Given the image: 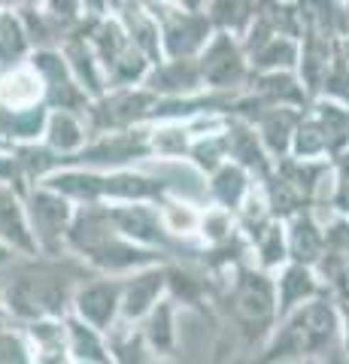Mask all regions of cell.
<instances>
[{"mask_svg":"<svg viewBox=\"0 0 349 364\" xmlns=\"http://www.w3.org/2000/svg\"><path fill=\"white\" fill-rule=\"evenodd\" d=\"M92 277L95 273L73 255L16 258L0 270V294L9 322L31 325L43 318H67L73 291Z\"/></svg>","mask_w":349,"mask_h":364,"instance_id":"obj_1","label":"cell"},{"mask_svg":"<svg viewBox=\"0 0 349 364\" xmlns=\"http://www.w3.org/2000/svg\"><path fill=\"white\" fill-rule=\"evenodd\" d=\"M64 252L82 261L97 277H128V273H137L155 264H171L164 255L134 246L125 237H119L100 203L76 207L73 222L64 237Z\"/></svg>","mask_w":349,"mask_h":364,"instance_id":"obj_2","label":"cell"},{"mask_svg":"<svg viewBox=\"0 0 349 364\" xmlns=\"http://www.w3.org/2000/svg\"><path fill=\"white\" fill-rule=\"evenodd\" d=\"M334 346H340V313H337V304L331 298H319L286 316L270 331L252 364L322 361L325 352Z\"/></svg>","mask_w":349,"mask_h":364,"instance_id":"obj_3","label":"cell"},{"mask_svg":"<svg viewBox=\"0 0 349 364\" xmlns=\"http://www.w3.org/2000/svg\"><path fill=\"white\" fill-rule=\"evenodd\" d=\"M52 191H58L76 207H88V203H159L164 195H171L173 186L159 176L140 173V170H58L46 182H40Z\"/></svg>","mask_w":349,"mask_h":364,"instance_id":"obj_4","label":"cell"},{"mask_svg":"<svg viewBox=\"0 0 349 364\" xmlns=\"http://www.w3.org/2000/svg\"><path fill=\"white\" fill-rule=\"evenodd\" d=\"M237 325L246 349L264 343L276 328V294H274V273L258 270L252 261H243L219 279V298Z\"/></svg>","mask_w":349,"mask_h":364,"instance_id":"obj_5","label":"cell"},{"mask_svg":"<svg viewBox=\"0 0 349 364\" xmlns=\"http://www.w3.org/2000/svg\"><path fill=\"white\" fill-rule=\"evenodd\" d=\"M146 9L159 25L164 61H195L213 37V25L204 13V4L161 0V4H146Z\"/></svg>","mask_w":349,"mask_h":364,"instance_id":"obj_6","label":"cell"},{"mask_svg":"<svg viewBox=\"0 0 349 364\" xmlns=\"http://www.w3.org/2000/svg\"><path fill=\"white\" fill-rule=\"evenodd\" d=\"M152 158L149 152V124L131 128L122 134H100L88 136V143L76 155L61 158V170H131V164Z\"/></svg>","mask_w":349,"mask_h":364,"instance_id":"obj_7","label":"cell"},{"mask_svg":"<svg viewBox=\"0 0 349 364\" xmlns=\"http://www.w3.org/2000/svg\"><path fill=\"white\" fill-rule=\"evenodd\" d=\"M155 95H149L143 85L140 88H119L107 91L104 97H97L88 104L82 112V122L88 128V136L100 134H122L131 128H146L149 124V112L155 107Z\"/></svg>","mask_w":349,"mask_h":364,"instance_id":"obj_8","label":"cell"},{"mask_svg":"<svg viewBox=\"0 0 349 364\" xmlns=\"http://www.w3.org/2000/svg\"><path fill=\"white\" fill-rule=\"evenodd\" d=\"M198 70L207 95H240L249 82V61L240 40L213 31L204 52L198 55Z\"/></svg>","mask_w":349,"mask_h":364,"instance_id":"obj_9","label":"cell"},{"mask_svg":"<svg viewBox=\"0 0 349 364\" xmlns=\"http://www.w3.org/2000/svg\"><path fill=\"white\" fill-rule=\"evenodd\" d=\"M25 213H28V225H31L33 240H37L40 255H67L64 237L73 222L76 203H70L46 186H33L25 198Z\"/></svg>","mask_w":349,"mask_h":364,"instance_id":"obj_10","label":"cell"},{"mask_svg":"<svg viewBox=\"0 0 349 364\" xmlns=\"http://www.w3.org/2000/svg\"><path fill=\"white\" fill-rule=\"evenodd\" d=\"M28 64L33 67V73H37L40 82H43V104H46V109L73 112V116H82V112L88 109L92 100H88V95L73 79V73L67 70V64H64L58 49L31 52Z\"/></svg>","mask_w":349,"mask_h":364,"instance_id":"obj_11","label":"cell"},{"mask_svg":"<svg viewBox=\"0 0 349 364\" xmlns=\"http://www.w3.org/2000/svg\"><path fill=\"white\" fill-rule=\"evenodd\" d=\"M119 306H122V277H97L95 273L92 279H85L73 291L70 316L107 337L119 325Z\"/></svg>","mask_w":349,"mask_h":364,"instance_id":"obj_12","label":"cell"},{"mask_svg":"<svg viewBox=\"0 0 349 364\" xmlns=\"http://www.w3.org/2000/svg\"><path fill=\"white\" fill-rule=\"evenodd\" d=\"M161 298H167V273H164V264H155V267H146V270H137V273H128V277H122L119 322L140 325Z\"/></svg>","mask_w":349,"mask_h":364,"instance_id":"obj_13","label":"cell"},{"mask_svg":"<svg viewBox=\"0 0 349 364\" xmlns=\"http://www.w3.org/2000/svg\"><path fill=\"white\" fill-rule=\"evenodd\" d=\"M274 294H276V325L286 316L301 310L304 304L328 298V291L319 282L316 270L304 264H283L274 273Z\"/></svg>","mask_w":349,"mask_h":364,"instance_id":"obj_14","label":"cell"},{"mask_svg":"<svg viewBox=\"0 0 349 364\" xmlns=\"http://www.w3.org/2000/svg\"><path fill=\"white\" fill-rule=\"evenodd\" d=\"M225 143H228V161L237 164L240 170H246L255 186H262V182L270 179V173H274V161H270V155L264 152V146H262V140H258L252 124L228 116Z\"/></svg>","mask_w":349,"mask_h":364,"instance_id":"obj_15","label":"cell"},{"mask_svg":"<svg viewBox=\"0 0 349 364\" xmlns=\"http://www.w3.org/2000/svg\"><path fill=\"white\" fill-rule=\"evenodd\" d=\"M143 88L155 97H164V100L204 95L198 58L195 61H161V64L149 67V73L143 79Z\"/></svg>","mask_w":349,"mask_h":364,"instance_id":"obj_16","label":"cell"},{"mask_svg":"<svg viewBox=\"0 0 349 364\" xmlns=\"http://www.w3.org/2000/svg\"><path fill=\"white\" fill-rule=\"evenodd\" d=\"M109 13L116 16V21L125 31L128 43L137 49L146 61L152 67L161 64V37H159V25H155V18L149 16V9L146 4H109Z\"/></svg>","mask_w":349,"mask_h":364,"instance_id":"obj_17","label":"cell"},{"mask_svg":"<svg viewBox=\"0 0 349 364\" xmlns=\"http://www.w3.org/2000/svg\"><path fill=\"white\" fill-rule=\"evenodd\" d=\"M286 225V255L289 264L316 267L325 255V231L313 210H304L283 222Z\"/></svg>","mask_w":349,"mask_h":364,"instance_id":"obj_18","label":"cell"},{"mask_svg":"<svg viewBox=\"0 0 349 364\" xmlns=\"http://www.w3.org/2000/svg\"><path fill=\"white\" fill-rule=\"evenodd\" d=\"M0 243L18 258H37L40 249L31 234L25 200L13 195L9 188H0Z\"/></svg>","mask_w":349,"mask_h":364,"instance_id":"obj_19","label":"cell"},{"mask_svg":"<svg viewBox=\"0 0 349 364\" xmlns=\"http://www.w3.org/2000/svg\"><path fill=\"white\" fill-rule=\"evenodd\" d=\"M25 343L31 352V364H73L67 349L64 318H43V322L21 325Z\"/></svg>","mask_w":349,"mask_h":364,"instance_id":"obj_20","label":"cell"},{"mask_svg":"<svg viewBox=\"0 0 349 364\" xmlns=\"http://www.w3.org/2000/svg\"><path fill=\"white\" fill-rule=\"evenodd\" d=\"M304 116V109H289V107H276V109H264L262 116L252 122V128L262 140L264 152L270 155V161H283L289 158L291 149V136H295V128Z\"/></svg>","mask_w":349,"mask_h":364,"instance_id":"obj_21","label":"cell"},{"mask_svg":"<svg viewBox=\"0 0 349 364\" xmlns=\"http://www.w3.org/2000/svg\"><path fill=\"white\" fill-rule=\"evenodd\" d=\"M252 188H255V182L246 170L225 161L216 173L207 176V203L228 215H237V210L243 207V200L249 198Z\"/></svg>","mask_w":349,"mask_h":364,"instance_id":"obj_22","label":"cell"},{"mask_svg":"<svg viewBox=\"0 0 349 364\" xmlns=\"http://www.w3.org/2000/svg\"><path fill=\"white\" fill-rule=\"evenodd\" d=\"M176 310L179 306L171 298H161L159 304L152 306V313L137 325L140 334L146 340V346L155 358H171L176 355L179 337H176Z\"/></svg>","mask_w":349,"mask_h":364,"instance_id":"obj_23","label":"cell"},{"mask_svg":"<svg viewBox=\"0 0 349 364\" xmlns=\"http://www.w3.org/2000/svg\"><path fill=\"white\" fill-rule=\"evenodd\" d=\"M43 104V82L25 61L0 73V109H31Z\"/></svg>","mask_w":349,"mask_h":364,"instance_id":"obj_24","label":"cell"},{"mask_svg":"<svg viewBox=\"0 0 349 364\" xmlns=\"http://www.w3.org/2000/svg\"><path fill=\"white\" fill-rule=\"evenodd\" d=\"M40 143L46 146V149H52L58 158H70V155H76L88 143V128H85L82 116L49 109L46 131H43V140Z\"/></svg>","mask_w":349,"mask_h":364,"instance_id":"obj_25","label":"cell"},{"mask_svg":"<svg viewBox=\"0 0 349 364\" xmlns=\"http://www.w3.org/2000/svg\"><path fill=\"white\" fill-rule=\"evenodd\" d=\"M49 109L46 104L31 107V109H0V136L6 146H31L43 140L46 131Z\"/></svg>","mask_w":349,"mask_h":364,"instance_id":"obj_26","label":"cell"},{"mask_svg":"<svg viewBox=\"0 0 349 364\" xmlns=\"http://www.w3.org/2000/svg\"><path fill=\"white\" fill-rule=\"evenodd\" d=\"M252 73H295L298 70V40L289 37H270L246 52Z\"/></svg>","mask_w":349,"mask_h":364,"instance_id":"obj_27","label":"cell"},{"mask_svg":"<svg viewBox=\"0 0 349 364\" xmlns=\"http://www.w3.org/2000/svg\"><path fill=\"white\" fill-rule=\"evenodd\" d=\"M258 4H249V0H210L204 4V13L210 18L213 31L228 33L234 40H243L246 31L252 28Z\"/></svg>","mask_w":349,"mask_h":364,"instance_id":"obj_28","label":"cell"},{"mask_svg":"<svg viewBox=\"0 0 349 364\" xmlns=\"http://www.w3.org/2000/svg\"><path fill=\"white\" fill-rule=\"evenodd\" d=\"M313 119L319 122V128L325 134V143H328V161L337 155L349 152V109L334 104V100L316 97L310 104Z\"/></svg>","mask_w":349,"mask_h":364,"instance_id":"obj_29","label":"cell"},{"mask_svg":"<svg viewBox=\"0 0 349 364\" xmlns=\"http://www.w3.org/2000/svg\"><path fill=\"white\" fill-rule=\"evenodd\" d=\"M64 328H67V349H70L73 364H112L104 334L92 331V328L82 325L73 316L64 318Z\"/></svg>","mask_w":349,"mask_h":364,"instance_id":"obj_30","label":"cell"},{"mask_svg":"<svg viewBox=\"0 0 349 364\" xmlns=\"http://www.w3.org/2000/svg\"><path fill=\"white\" fill-rule=\"evenodd\" d=\"M31 52L33 49H31L28 33L21 28L18 16H16V9L4 6L0 9V73L25 64L31 58Z\"/></svg>","mask_w":349,"mask_h":364,"instance_id":"obj_31","label":"cell"},{"mask_svg":"<svg viewBox=\"0 0 349 364\" xmlns=\"http://www.w3.org/2000/svg\"><path fill=\"white\" fill-rule=\"evenodd\" d=\"M104 340H107V352H109L112 364H152V361H159L149 352V346H146L137 325L119 322Z\"/></svg>","mask_w":349,"mask_h":364,"instance_id":"obj_32","label":"cell"},{"mask_svg":"<svg viewBox=\"0 0 349 364\" xmlns=\"http://www.w3.org/2000/svg\"><path fill=\"white\" fill-rule=\"evenodd\" d=\"M249 252H252V264L264 273H276L283 264H289V255H286V225L274 219L262 234L249 243Z\"/></svg>","mask_w":349,"mask_h":364,"instance_id":"obj_33","label":"cell"},{"mask_svg":"<svg viewBox=\"0 0 349 364\" xmlns=\"http://www.w3.org/2000/svg\"><path fill=\"white\" fill-rule=\"evenodd\" d=\"M289 158H295V161H328V143H325V134L319 128V122L313 119L310 107L304 109V116L295 128Z\"/></svg>","mask_w":349,"mask_h":364,"instance_id":"obj_34","label":"cell"},{"mask_svg":"<svg viewBox=\"0 0 349 364\" xmlns=\"http://www.w3.org/2000/svg\"><path fill=\"white\" fill-rule=\"evenodd\" d=\"M319 97L334 100V104H340V107L349 109V40H337L334 43L331 64H328V73H325Z\"/></svg>","mask_w":349,"mask_h":364,"instance_id":"obj_35","label":"cell"},{"mask_svg":"<svg viewBox=\"0 0 349 364\" xmlns=\"http://www.w3.org/2000/svg\"><path fill=\"white\" fill-rule=\"evenodd\" d=\"M331 176H328V219L331 215H340V219H349V152L331 158Z\"/></svg>","mask_w":349,"mask_h":364,"instance_id":"obj_36","label":"cell"},{"mask_svg":"<svg viewBox=\"0 0 349 364\" xmlns=\"http://www.w3.org/2000/svg\"><path fill=\"white\" fill-rule=\"evenodd\" d=\"M0 364H31V352L21 328L13 325L0 328Z\"/></svg>","mask_w":349,"mask_h":364,"instance_id":"obj_37","label":"cell"},{"mask_svg":"<svg viewBox=\"0 0 349 364\" xmlns=\"http://www.w3.org/2000/svg\"><path fill=\"white\" fill-rule=\"evenodd\" d=\"M337 313H340V346L349 355V306H337Z\"/></svg>","mask_w":349,"mask_h":364,"instance_id":"obj_38","label":"cell"},{"mask_svg":"<svg viewBox=\"0 0 349 364\" xmlns=\"http://www.w3.org/2000/svg\"><path fill=\"white\" fill-rule=\"evenodd\" d=\"M16 258H18L16 252H9V249H6L4 243H0V270H4V267H9V264H13Z\"/></svg>","mask_w":349,"mask_h":364,"instance_id":"obj_39","label":"cell"},{"mask_svg":"<svg viewBox=\"0 0 349 364\" xmlns=\"http://www.w3.org/2000/svg\"><path fill=\"white\" fill-rule=\"evenodd\" d=\"M4 325H13L9 322V316H6V306H4V294H0V328Z\"/></svg>","mask_w":349,"mask_h":364,"instance_id":"obj_40","label":"cell"},{"mask_svg":"<svg viewBox=\"0 0 349 364\" xmlns=\"http://www.w3.org/2000/svg\"><path fill=\"white\" fill-rule=\"evenodd\" d=\"M9 149V146H6V140H4V136H0V152H6Z\"/></svg>","mask_w":349,"mask_h":364,"instance_id":"obj_41","label":"cell"},{"mask_svg":"<svg viewBox=\"0 0 349 364\" xmlns=\"http://www.w3.org/2000/svg\"><path fill=\"white\" fill-rule=\"evenodd\" d=\"M343 9H346V18H349V0H346V4H343Z\"/></svg>","mask_w":349,"mask_h":364,"instance_id":"obj_42","label":"cell"},{"mask_svg":"<svg viewBox=\"0 0 349 364\" xmlns=\"http://www.w3.org/2000/svg\"><path fill=\"white\" fill-rule=\"evenodd\" d=\"M304 364H322V361H304Z\"/></svg>","mask_w":349,"mask_h":364,"instance_id":"obj_43","label":"cell"},{"mask_svg":"<svg viewBox=\"0 0 349 364\" xmlns=\"http://www.w3.org/2000/svg\"><path fill=\"white\" fill-rule=\"evenodd\" d=\"M152 364H161V361H152Z\"/></svg>","mask_w":349,"mask_h":364,"instance_id":"obj_44","label":"cell"}]
</instances>
